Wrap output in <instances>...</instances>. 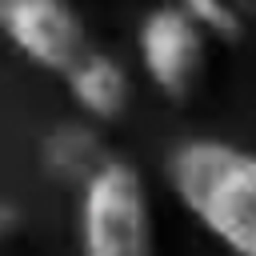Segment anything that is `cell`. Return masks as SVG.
I'll list each match as a JSON object with an SVG mask.
<instances>
[{
  "label": "cell",
  "instance_id": "6da1fadb",
  "mask_svg": "<svg viewBox=\"0 0 256 256\" xmlns=\"http://www.w3.org/2000/svg\"><path fill=\"white\" fill-rule=\"evenodd\" d=\"M168 184L224 248L256 256V152L224 140H184L168 152Z\"/></svg>",
  "mask_w": 256,
  "mask_h": 256
},
{
  "label": "cell",
  "instance_id": "7a4b0ae2",
  "mask_svg": "<svg viewBox=\"0 0 256 256\" xmlns=\"http://www.w3.org/2000/svg\"><path fill=\"white\" fill-rule=\"evenodd\" d=\"M80 256H156L148 192L136 164L112 156L80 192Z\"/></svg>",
  "mask_w": 256,
  "mask_h": 256
},
{
  "label": "cell",
  "instance_id": "3957f363",
  "mask_svg": "<svg viewBox=\"0 0 256 256\" xmlns=\"http://www.w3.org/2000/svg\"><path fill=\"white\" fill-rule=\"evenodd\" d=\"M0 28L32 64L60 76H68L92 52L88 28L76 16V8L56 4V0H4Z\"/></svg>",
  "mask_w": 256,
  "mask_h": 256
},
{
  "label": "cell",
  "instance_id": "277c9868",
  "mask_svg": "<svg viewBox=\"0 0 256 256\" xmlns=\"http://www.w3.org/2000/svg\"><path fill=\"white\" fill-rule=\"evenodd\" d=\"M140 60L168 100H188L204 76V28L184 4L152 8L140 24Z\"/></svg>",
  "mask_w": 256,
  "mask_h": 256
},
{
  "label": "cell",
  "instance_id": "5b68a950",
  "mask_svg": "<svg viewBox=\"0 0 256 256\" xmlns=\"http://www.w3.org/2000/svg\"><path fill=\"white\" fill-rule=\"evenodd\" d=\"M112 160V152L104 148L100 132L88 120H60L48 128L44 144H40V164L56 184H76L80 192L104 172V164Z\"/></svg>",
  "mask_w": 256,
  "mask_h": 256
},
{
  "label": "cell",
  "instance_id": "8992f818",
  "mask_svg": "<svg viewBox=\"0 0 256 256\" xmlns=\"http://www.w3.org/2000/svg\"><path fill=\"white\" fill-rule=\"evenodd\" d=\"M72 100L92 116V120H116L124 116L128 100H132V80L124 72V64L104 52V48H92L68 76H64Z\"/></svg>",
  "mask_w": 256,
  "mask_h": 256
},
{
  "label": "cell",
  "instance_id": "52a82bcc",
  "mask_svg": "<svg viewBox=\"0 0 256 256\" xmlns=\"http://www.w3.org/2000/svg\"><path fill=\"white\" fill-rule=\"evenodd\" d=\"M188 16L204 28V36H216L224 44H236L248 28H244V8L236 4H216V0H188L184 4Z\"/></svg>",
  "mask_w": 256,
  "mask_h": 256
}]
</instances>
